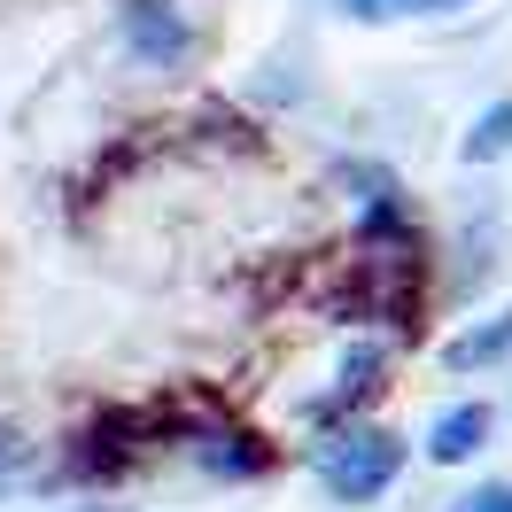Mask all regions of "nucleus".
Here are the masks:
<instances>
[{
	"mask_svg": "<svg viewBox=\"0 0 512 512\" xmlns=\"http://www.w3.org/2000/svg\"><path fill=\"white\" fill-rule=\"evenodd\" d=\"M163 450H187V419L179 396H148V404H101L94 419H78V435L63 443V474L86 489L132 481L140 466H156Z\"/></svg>",
	"mask_w": 512,
	"mask_h": 512,
	"instance_id": "obj_1",
	"label": "nucleus"
},
{
	"mask_svg": "<svg viewBox=\"0 0 512 512\" xmlns=\"http://www.w3.org/2000/svg\"><path fill=\"white\" fill-rule=\"evenodd\" d=\"M404 458H412V450H404L396 427L350 419V427H326L319 443H311V474H319V489L334 497V505H373V497L396 489Z\"/></svg>",
	"mask_w": 512,
	"mask_h": 512,
	"instance_id": "obj_2",
	"label": "nucleus"
},
{
	"mask_svg": "<svg viewBox=\"0 0 512 512\" xmlns=\"http://www.w3.org/2000/svg\"><path fill=\"white\" fill-rule=\"evenodd\" d=\"M171 396H179V419H187V458L210 481H264L272 474V443L256 427H241L218 396H194V388H171Z\"/></svg>",
	"mask_w": 512,
	"mask_h": 512,
	"instance_id": "obj_3",
	"label": "nucleus"
},
{
	"mask_svg": "<svg viewBox=\"0 0 512 512\" xmlns=\"http://www.w3.org/2000/svg\"><path fill=\"white\" fill-rule=\"evenodd\" d=\"M117 39L140 70H187L202 47L187 0H117Z\"/></svg>",
	"mask_w": 512,
	"mask_h": 512,
	"instance_id": "obj_4",
	"label": "nucleus"
},
{
	"mask_svg": "<svg viewBox=\"0 0 512 512\" xmlns=\"http://www.w3.org/2000/svg\"><path fill=\"white\" fill-rule=\"evenodd\" d=\"M381 388H388V350H381V342H350V350L334 357L326 388L303 404V419H311L319 435H326V427H350V419H365V404H373Z\"/></svg>",
	"mask_w": 512,
	"mask_h": 512,
	"instance_id": "obj_5",
	"label": "nucleus"
},
{
	"mask_svg": "<svg viewBox=\"0 0 512 512\" xmlns=\"http://www.w3.org/2000/svg\"><path fill=\"white\" fill-rule=\"evenodd\" d=\"M489 435H497V412L481 396H458V404H443L427 419V458L435 466H466L474 450H489Z\"/></svg>",
	"mask_w": 512,
	"mask_h": 512,
	"instance_id": "obj_6",
	"label": "nucleus"
},
{
	"mask_svg": "<svg viewBox=\"0 0 512 512\" xmlns=\"http://www.w3.org/2000/svg\"><path fill=\"white\" fill-rule=\"evenodd\" d=\"M187 132H194L202 156H264V125L249 109H233V101H194Z\"/></svg>",
	"mask_w": 512,
	"mask_h": 512,
	"instance_id": "obj_7",
	"label": "nucleus"
},
{
	"mask_svg": "<svg viewBox=\"0 0 512 512\" xmlns=\"http://www.w3.org/2000/svg\"><path fill=\"white\" fill-rule=\"evenodd\" d=\"M326 187L350 202V218H365V210H388V202H412V194H404V179H396L388 163H373V156H342L334 171H326Z\"/></svg>",
	"mask_w": 512,
	"mask_h": 512,
	"instance_id": "obj_8",
	"label": "nucleus"
},
{
	"mask_svg": "<svg viewBox=\"0 0 512 512\" xmlns=\"http://www.w3.org/2000/svg\"><path fill=\"white\" fill-rule=\"evenodd\" d=\"M505 357H512V303L443 342V365H450V373H489V365H505Z\"/></svg>",
	"mask_w": 512,
	"mask_h": 512,
	"instance_id": "obj_9",
	"label": "nucleus"
},
{
	"mask_svg": "<svg viewBox=\"0 0 512 512\" xmlns=\"http://www.w3.org/2000/svg\"><path fill=\"white\" fill-rule=\"evenodd\" d=\"M458 156L466 163H497L512 156V101H489L474 125H466V140H458Z\"/></svg>",
	"mask_w": 512,
	"mask_h": 512,
	"instance_id": "obj_10",
	"label": "nucleus"
},
{
	"mask_svg": "<svg viewBox=\"0 0 512 512\" xmlns=\"http://www.w3.org/2000/svg\"><path fill=\"white\" fill-rule=\"evenodd\" d=\"M450 512H512V481H474L466 497H450Z\"/></svg>",
	"mask_w": 512,
	"mask_h": 512,
	"instance_id": "obj_11",
	"label": "nucleus"
},
{
	"mask_svg": "<svg viewBox=\"0 0 512 512\" xmlns=\"http://www.w3.org/2000/svg\"><path fill=\"white\" fill-rule=\"evenodd\" d=\"M16 466H32V435L16 419H0V474H16Z\"/></svg>",
	"mask_w": 512,
	"mask_h": 512,
	"instance_id": "obj_12",
	"label": "nucleus"
},
{
	"mask_svg": "<svg viewBox=\"0 0 512 512\" xmlns=\"http://www.w3.org/2000/svg\"><path fill=\"white\" fill-rule=\"evenodd\" d=\"M342 16H357V24H388L396 16V0H334Z\"/></svg>",
	"mask_w": 512,
	"mask_h": 512,
	"instance_id": "obj_13",
	"label": "nucleus"
},
{
	"mask_svg": "<svg viewBox=\"0 0 512 512\" xmlns=\"http://www.w3.org/2000/svg\"><path fill=\"white\" fill-rule=\"evenodd\" d=\"M458 8H474V0H396V16H458Z\"/></svg>",
	"mask_w": 512,
	"mask_h": 512,
	"instance_id": "obj_14",
	"label": "nucleus"
}]
</instances>
